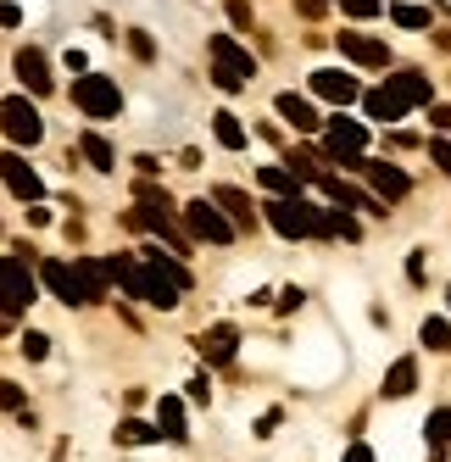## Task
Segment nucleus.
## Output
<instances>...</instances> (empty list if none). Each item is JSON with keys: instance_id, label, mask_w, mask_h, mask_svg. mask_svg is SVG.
<instances>
[{"instance_id": "obj_4", "label": "nucleus", "mask_w": 451, "mask_h": 462, "mask_svg": "<svg viewBox=\"0 0 451 462\" xmlns=\"http://www.w3.org/2000/svg\"><path fill=\"white\" fill-rule=\"evenodd\" d=\"M212 61H217V73H212V84L217 89H240V84H251L256 79V61H251V51H240L229 34H212Z\"/></svg>"}, {"instance_id": "obj_36", "label": "nucleus", "mask_w": 451, "mask_h": 462, "mask_svg": "<svg viewBox=\"0 0 451 462\" xmlns=\"http://www.w3.org/2000/svg\"><path fill=\"white\" fill-rule=\"evenodd\" d=\"M184 395H189V402H212V384H207V374H196V379H189V390H184Z\"/></svg>"}, {"instance_id": "obj_42", "label": "nucleus", "mask_w": 451, "mask_h": 462, "mask_svg": "<svg viewBox=\"0 0 451 462\" xmlns=\"http://www.w3.org/2000/svg\"><path fill=\"white\" fill-rule=\"evenodd\" d=\"M296 6H301L307 17H318V12H324V0H296Z\"/></svg>"}, {"instance_id": "obj_35", "label": "nucleus", "mask_w": 451, "mask_h": 462, "mask_svg": "<svg viewBox=\"0 0 451 462\" xmlns=\"http://www.w3.org/2000/svg\"><path fill=\"white\" fill-rule=\"evenodd\" d=\"M279 418H284L279 407H273V412H262V418H256V440H268V435H279Z\"/></svg>"}, {"instance_id": "obj_5", "label": "nucleus", "mask_w": 451, "mask_h": 462, "mask_svg": "<svg viewBox=\"0 0 451 462\" xmlns=\"http://www.w3.org/2000/svg\"><path fill=\"white\" fill-rule=\"evenodd\" d=\"M34 307V273H28L23 256H6L0 262V312H28Z\"/></svg>"}, {"instance_id": "obj_28", "label": "nucleus", "mask_w": 451, "mask_h": 462, "mask_svg": "<svg viewBox=\"0 0 451 462\" xmlns=\"http://www.w3.org/2000/svg\"><path fill=\"white\" fill-rule=\"evenodd\" d=\"M418 340H424L429 351H451V323H446V318H424V328H418Z\"/></svg>"}, {"instance_id": "obj_21", "label": "nucleus", "mask_w": 451, "mask_h": 462, "mask_svg": "<svg viewBox=\"0 0 451 462\" xmlns=\"http://www.w3.org/2000/svg\"><path fill=\"white\" fill-rule=\"evenodd\" d=\"M357 101H363V106H368V117H379V123H396V117H407V106H401V101H396V95L384 89V84H379V89H363Z\"/></svg>"}, {"instance_id": "obj_40", "label": "nucleus", "mask_w": 451, "mask_h": 462, "mask_svg": "<svg viewBox=\"0 0 451 462\" xmlns=\"http://www.w3.org/2000/svg\"><path fill=\"white\" fill-rule=\"evenodd\" d=\"M429 117H435V128H440V134H451V106H435Z\"/></svg>"}, {"instance_id": "obj_19", "label": "nucleus", "mask_w": 451, "mask_h": 462, "mask_svg": "<svg viewBox=\"0 0 451 462\" xmlns=\"http://www.w3.org/2000/svg\"><path fill=\"white\" fill-rule=\"evenodd\" d=\"M156 435L173 440V446L189 440V429H184V402H179V395H162V402H156Z\"/></svg>"}, {"instance_id": "obj_3", "label": "nucleus", "mask_w": 451, "mask_h": 462, "mask_svg": "<svg viewBox=\"0 0 451 462\" xmlns=\"http://www.w3.org/2000/svg\"><path fill=\"white\" fill-rule=\"evenodd\" d=\"M0 134H6L12 145H40L45 140L40 106L28 101V95H6V101H0Z\"/></svg>"}, {"instance_id": "obj_24", "label": "nucleus", "mask_w": 451, "mask_h": 462, "mask_svg": "<svg viewBox=\"0 0 451 462\" xmlns=\"http://www.w3.org/2000/svg\"><path fill=\"white\" fill-rule=\"evenodd\" d=\"M140 262H145V268H151V273H156V279H162V284H173V290H179V295H184V290H189V273H184V268H179V262H173V256H162V251H145V256H140Z\"/></svg>"}, {"instance_id": "obj_20", "label": "nucleus", "mask_w": 451, "mask_h": 462, "mask_svg": "<svg viewBox=\"0 0 451 462\" xmlns=\"http://www.w3.org/2000/svg\"><path fill=\"white\" fill-rule=\"evenodd\" d=\"M73 273H78V284H84V295H89V301H101V295H106V284H112L106 262H95V256H78V262H73Z\"/></svg>"}, {"instance_id": "obj_16", "label": "nucleus", "mask_w": 451, "mask_h": 462, "mask_svg": "<svg viewBox=\"0 0 451 462\" xmlns=\"http://www.w3.org/2000/svg\"><path fill=\"white\" fill-rule=\"evenodd\" d=\"M340 56H351L357 68H384V61H391V51H384L379 40H368V34H351V28H340Z\"/></svg>"}, {"instance_id": "obj_34", "label": "nucleus", "mask_w": 451, "mask_h": 462, "mask_svg": "<svg viewBox=\"0 0 451 462\" xmlns=\"http://www.w3.org/2000/svg\"><path fill=\"white\" fill-rule=\"evenodd\" d=\"M0 407H6V412H23V390L6 384V379H0Z\"/></svg>"}, {"instance_id": "obj_10", "label": "nucleus", "mask_w": 451, "mask_h": 462, "mask_svg": "<svg viewBox=\"0 0 451 462\" xmlns=\"http://www.w3.org/2000/svg\"><path fill=\"white\" fill-rule=\"evenodd\" d=\"M0 179H6V189L17 195V201H40V195H45V184H40V173H34V168H28V162H23L17 151H6V156H0Z\"/></svg>"}, {"instance_id": "obj_32", "label": "nucleus", "mask_w": 451, "mask_h": 462, "mask_svg": "<svg viewBox=\"0 0 451 462\" xmlns=\"http://www.w3.org/2000/svg\"><path fill=\"white\" fill-rule=\"evenodd\" d=\"M340 12H345V17H373L379 0H340Z\"/></svg>"}, {"instance_id": "obj_18", "label": "nucleus", "mask_w": 451, "mask_h": 462, "mask_svg": "<svg viewBox=\"0 0 451 462\" xmlns=\"http://www.w3.org/2000/svg\"><path fill=\"white\" fill-rule=\"evenodd\" d=\"M17 79L28 84V95H45L51 89V61H45V51H17Z\"/></svg>"}, {"instance_id": "obj_29", "label": "nucleus", "mask_w": 451, "mask_h": 462, "mask_svg": "<svg viewBox=\"0 0 451 462\" xmlns=\"http://www.w3.org/2000/svg\"><path fill=\"white\" fill-rule=\"evenodd\" d=\"M391 23H396V28H412V34L435 28V23H429V6H391Z\"/></svg>"}, {"instance_id": "obj_17", "label": "nucleus", "mask_w": 451, "mask_h": 462, "mask_svg": "<svg viewBox=\"0 0 451 462\" xmlns=\"http://www.w3.org/2000/svg\"><path fill=\"white\" fill-rule=\"evenodd\" d=\"M384 89H391L401 106H429V95H435L424 73H384Z\"/></svg>"}, {"instance_id": "obj_15", "label": "nucleus", "mask_w": 451, "mask_h": 462, "mask_svg": "<svg viewBox=\"0 0 451 462\" xmlns=\"http://www.w3.org/2000/svg\"><path fill=\"white\" fill-rule=\"evenodd\" d=\"M212 207L235 223V235H240V228H256V212H251V201H245V189H235V184H217V189H212Z\"/></svg>"}, {"instance_id": "obj_27", "label": "nucleus", "mask_w": 451, "mask_h": 462, "mask_svg": "<svg viewBox=\"0 0 451 462\" xmlns=\"http://www.w3.org/2000/svg\"><path fill=\"white\" fill-rule=\"evenodd\" d=\"M78 151H84L89 168H101V173H112V168H117V156H112V145H106L101 134H84V140H78Z\"/></svg>"}, {"instance_id": "obj_6", "label": "nucleus", "mask_w": 451, "mask_h": 462, "mask_svg": "<svg viewBox=\"0 0 451 462\" xmlns=\"http://www.w3.org/2000/svg\"><path fill=\"white\" fill-rule=\"evenodd\" d=\"M184 223H189V240H212V245H235V223L229 217H223L212 201H207V195H201V201H189L184 207Z\"/></svg>"}, {"instance_id": "obj_7", "label": "nucleus", "mask_w": 451, "mask_h": 462, "mask_svg": "<svg viewBox=\"0 0 451 462\" xmlns=\"http://www.w3.org/2000/svg\"><path fill=\"white\" fill-rule=\"evenodd\" d=\"M324 145H329V156H335V162L357 168L363 151H368V128H363V123H351V117H335V123H329V134H324Z\"/></svg>"}, {"instance_id": "obj_9", "label": "nucleus", "mask_w": 451, "mask_h": 462, "mask_svg": "<svg viewBox=\"0 0 451 462\" xmlns=\"http://www.w3.org/2000/svg\"><path fill=\"white\" fill-rule=\"evenodd\" d=\"M357 168L368 173V184H373L368 195H373L379 207H384V201H401V195L412 189V179H407L401 168H391V162H357Z\"/></svg>"}, {"instance_id": "obj_13", "label": "nucleus", "mask_w": 451, "mask_h": 462, "mask_svg": "<svg viewBox=\"0 0 451 462\" xmlns=\"http://www.w3.org/2000/svg\"><path fill=\"white\" fill-rule=\"evenodd\" d=\"M273 112L290 123V128H301V134H312V128H324V117H318V106L307 101V95H296V89H284L279 101H273Z\"/></svg>"}, {"instance_id": "obj_23", "label": "nucleus", "mask_w": 451, "mask_h": 462, "mask_svg": "<svg viewBox=\"0 0 451 462\" xmlns=\"http://www.w3.org/2000/svg\"><path fill=\"white\" fill-rule=\"evenodd\" d=\"M424 446H429V462H440V451L451 446V407H435L429 423H424Z\"/></svg>"}, {"instance_id": "obj_37", "label": "nucleus", "mask_w": 451, "mask_h": 462, "mask_svg": "<svg viewBox=\"0 0 451 462\" xmlns=\"http://www.w3.org/2000/svg\"><path fill=\"white\" fill-rule=\"evenodd\" d=\"M229 17H235L240 28H251V0H229Z\"/></svg>"}, {"instance_id": "obj_30", "label": "nucleus", "mask_w": 451, "mask_h": 462, "mask_svg": "<svg viewBox=\"0 0 451 462\" xmlns=\"http://www.w3.org/2000/svg\"><path fill=\"white\" fill-rule=\"evenodd\" d=\"M23 356H28V362H45V356H51V335L28 328V335H23Z\"/></svg>"}, {"instance_id": "obj_33", "label": "nucleus", "mask_w": 451, "mask_h": 462, "mask_svg": "<svg viewBox=\"0 0 451 462\" xmlns=\"http://www.w3.org/2000/svg\"><path fill=\"white\" fill-rule=\"evenodd\" d=\"M128 51H134L140 61H151V56H156V45H151V34H140V28H134V34H128Z\"/></svg>"}, {"instance_id": "obj_41", "label": "nucleus", "mask_w": 451, "mask_h": 462, "mask_svg": "<svg viewBox=\"0 0 451 462\" xmlns=\"http://www.w3.org/2000/svg\"><path fill=\"white\" fill-rule=\"evenodd\" d=\"M17 23H23V12H17V6H0V28H17Z\"/></svg>"}, {"instance_id": "obj_25", "label": "nucleus", "mask_w": 451, "mask_h": 462, "mask_svg": "<svg viewBox=\"0 0 451 462\" xmlns=\"http://www.w3.org/2000/svg\"><path fill=\"white\" fill-rule=\"evenodd\" d=\"M212 140H217L223 151H240V145H245V123H240L235 112H212Z\"/></svg>"}, {"instance_id": "obj_22", "label": "nucleus", "mask_w": 451, "mask_h": 462, "mask_svg": "<svg viewBox=\"0 0 451 462\" xmlns=\"http://www.w3.org/2000/svg\"><path fill=\"white\" fill-rule=\"evenodd\" d=\"M412 390H418V362H412V356L391 362V374H384V395H391V402H401V395H412Z\"/></svg>"}, {"instance_id": "obj_11", "label": "nucleus", "mask_w": 451, "mask_h": 462, "mask_svg": "<svg viewBox=\"0 0 451 462\" xmlns=\"http://www.w3.org/2000/svg\"><path fill=\"white\" fill-rule=\"evenodd\" d=\"M318 184L329 189V201H335L340 212H368V217H384V212H391V207H379L373 195H368V189H357V184H340V179H318Z\"/></svg>"}, {"instance_id": "obj_12", "label": "nucleus", "mask_w": 451, "mask_h": 462, "mask_svg": "<svg viewBox=\"0 0 451 462\" xmlns=\"http://www.w3.org/2000/svg\"><path fill=\"white\" fill-rule=\"evenodd\" d=\"M196 346H201V356L212 362V368H223V362H235V351H240V328L235 323H212Z\"/></svg>"}, {"instance_id": "obj_26", "label": "nucleus", "mask_w": 451, "mask_h": 462, "mask_svg": "<svg viewBox=\"0 0 451 462\" xmlns=\"http://www.w3.org/2000/svg\"><path fill=\"white\" fill-rule=\"evenodd\" d=\"M162 435H156V423H145V418H123L117 423V446H156Z\"/></svg>"}, {"instance_id": "obj_2", "label": "nucleus", "mask_w": 451, "mask_h": 462, "mask_svg": "<svg viewBox=\"0 0 451 462\" xmlns=\"http://www.w3.org/2000/svg\"><path fill=\"white\" fill-rule=\"evenodd\" d=\"M73 106H78L84 117H95V123H106V117L123 112V95H117V84H112L106 73H78V79H73Z\"/></svg>"}, {"instance_id": "obj_8", "label": "nucleus", "mask_w": 451, "mask_h": 462, "mask_svg": "<svg viewBox=\"0 0 451 462\" xmlns=\"http://www.w3.org/2000/svg\"><path fill=\"white\" fill-rule=\"evenodd\" d=\"M40 279H45V290L56 295V301H68V307H89V295H84V284H78V273H73V262H40Z\"/></svg>"}, {"instance_id": "obj_39", "label": "nucleus", "mask_w": 451, "mask_h": 462, "mask_svg": "<svg viewBox=\"0 0 451 462\" xmlns=\"http://www.w3.org/2000/svg\"><path fill=\"white\" fill-rule=\"evenodd\" d=\"M345 462H379V457H373V451H368V446L357 440V446H351V451H345Z\"/></svg>"}, {"instance_id": "obj_38", "label": "nucleus", "mask_w": 451, "mask_h": 462, "mask_svg": "<svg viewBox=\"0 0 451 462\" xmlns=\"http://www.w3.org/2000/svg\"><path fill=\"white\" fill-rule=\"evenodd\" d=\"M307 301V290H284V301H279V312H296Z\"/></svg>"}, {"instance_id": "obj_14", "label": "nucleus", "mask_w": 451, "mask_h": 462, "mask_svg": "<svg viewBox=\"0 0 451 462\" xmlns=\"http://www.w3.org/2000/svg\"><path fill=\"white\" fill-rule=\"evenodd\" d=\"M312 89L324 95L329 106H351V101L363 95V89H357V79H351V73H335V68H318V73H312Z\"/></svg>"}, {"instance_id": "obj_1", "label": "nucleus", "mask_w": 451, "mask_h": 462, "mask_svg": "<svg viewBox=\"0 0 451 462\" xmlns=\"http://www.w3.org/2000/svg\"><path fill=\"white\" fill-rule=\"evenodd\" d=\"M106 273H112L128 295H134V301H145V307H156V312H173V307H179V290L156 279L140 256H112V262H106Z\"/></svg>"}, {"instance_id": "obj_31", "label": "nucleus", "mask_w": 451, "mask_h": 462, "mask_svg": "<svg viewBox=\"0 0 451 462\" xmlns=\"http://www.w3.org/2000/svg\"><path fill=\"white\" fill-rule=\"evenodd\" d=\"M429 162L440 173H451V140H429Z\"/></svg>"}]
</instances>
